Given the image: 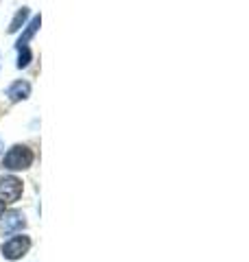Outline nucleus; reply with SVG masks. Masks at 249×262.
<instances>
[{
    "label": "nucleus",
    "instance_id": "6e6552de",
    "mask_svg": "<svg viewBox=\"0 0 249 262\" xmlns=\"http://www.w3.org/2000/svg\"><path fill=\"white\" fill-rule=\"evenodd\" d=\"M20 51V55H18V68L22 70V68H27V66L31 63V48L29 46H22V48H18Z\"/></svg>",
    "mask_w": 249,
    "mask_h": 262
},
{
    "label": "nucleus",
    "instance_id": "7ed1b4c3",
    "mask_svg": "<svg viewBox=\"0 0 249 262\" xmlns=\"http://www.w3.org/2000/svg\"><path fill=\"white\" fill-rule=\"evenodd\" d=\"M29 247H31V238H29V236H13L11 241H7L3 245V256L7 260H18V258H22L24 253L29 251Z\"/></svg>",
    "mask_w": 249,
    "mask_h": 262
},
{
    "label": "nucleus",
    "instance_id": "20e7f679",
    "mask_svg": "<svg viewBox=\"0 0 249 262\" xmlns=\"http://www.w3.org/2000/svg\"><path fill=\"white\" fill-rule=\"evenodd\" d=\"M7 96H9L11 103L27 101V98L31 96V83L29 81H13V83L7 88Z\"/></svg>",
    "mask_w": 249,
    "mask_h": 262
},
{
    "label": "nucleus",
    "instance_id": "f257e3e1",
    "mask_svg": "<svg viewBox=\"0 0 249 262\" xmlns=\"http://www.w3.org/2000/svg\"><path fill=\"white\" fill-rule=\"evenodd\" d=\"M3 164H5V168H9V170H27L33 164V151L24 144H15L7 151Z\"/></svg>",
    "mask_w": 249,
    "mask_h": 262
},
{
    "label": "nucleus",
    "instance_id": "1a4fd4ad",
    "mask_svg": "<svg viewBox=\"0 0 249 262\" xmlns=\"http://www.w3.org/2000/svg\"><path fill=\"white\" fill-rule=\"evenodd\" d=\"M3 214H5V201H0V219H3Z\"/></svg>",
    "mask_w": 249,
    "mask_h": 262
},
{
    "label": "nucleus",
    "instance_id": "423d86ee",
    "mask_svg": "<svg viewBox=\"0 0 249 262\" xmlns=\"http://www.w3.org/2000/svg\"><path fill=\"white\" fill-rule=\"evenodd\" d=\"M39 24H42V15H35V18H33V20L27 24V31H24L22 35H20V39H18V44H15V46H18V48L27 46V44H29V39L35 35V31L39 29Z\"/></svg>",
    "mask_w": 249,
    "mask_h": 262
},
{
    "label": "nucleus",
    "instance_id": "0eeeda50",
    "mask_svg": "<svg viewBox=\"0 0 249 262\" xmlns=\"http://www.w3.org/2000/svg\"><path fill=\"white\" fill-rule=\"evenodd\" d=\"M29 7H22V9H18V13L13 15V20H11V24H9V33H18L22 27H24V22H27V18H29Z\"/></svg>",
    "mask_w": 249,
    "mask_h": 262
},
{
    "label": "nucleus",
    "instance_id": "9d476101",
    "mask_svg": "<svg viewBox=\"0 0 249 262\" xmlns=\"http://www.w3.org/2000/svg\"><path fill=\"white\" fill-rule=\"evenodd\" d=\"M0 151H3V140H0Z\"/></svg>",
    "mask_w": 249,
    "mask_h": 262
},
{
    "label": "nucleus",
    "instance_id": "39448f33",
    "mask_svg": "<svg viewBox=\"0 0 249 262\" xmlns=\"http://www.w3.org/2000/svg\"><path fill=\"white\" fill-rule=\"evenodd\" d=\"M27 225V221H24V214L22 212H7L5 214V232H15V229H22Z\"/></svg>",
    "mask_w": 249,
    "mask_h": 262
},
{
    "label": "nucleus",
    "instance_id": "f03ea898",
    "mask_svg": "<svg viewBox=\"0 0 249 262\" xmlns=\"http://www.w3.org/2000/svg\"><path fill=\"white\" fill-rule=\"evenodd\" d=\"M22 194V182L13 175H7V177H0V201L5 203H13L18 201Z\"/></svg>",
    "mask_w": 249,
    "mask_h": 262
}]
</instances>
